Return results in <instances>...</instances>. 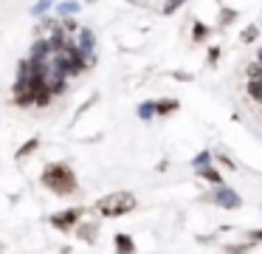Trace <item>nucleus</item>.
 I'll use <instances>...</instances> for the list:
<instances>
[{"label": "nucleus", "instance_id": "1", "mask_svg": "<svg viewBox=\"0 0 262 254\" xmlns=\"http://www.w3.org/2000/svg\"><path fill=\"white\" fill-rule=\"evenodd\" d=\"M42 184L54 195H71L76 189V175L71 172L68 164H48L46 172H42Z\"/></svg>", "mask_w": 262, "mask_h": 254}, {"label": "nucleus", "instance_id": "2", "mask_svg": "<svg viewBox=\"0 0 262 254\" xmlns=\"http://www.w3.org/2000/svg\"><path fill=\"white\" fill-rule=\"evenodd\" d=\"M136 206V198L130 192H116V195H107L104 201L96 203V209L104 214V218H119V214H127Z\"/></svg>", "mask_w": 262, "mask_h": 254}, {"label": "nucleus", "instance_id": "3", "mask_svg": "<svg viewBox=\"0 0 262 254\" xmlns=\"http://www.w3.org/2000/svg\"><path fill=\"white\" fill-rule=\"evenodd\" d=\"M82 214H85V209L76 206V209H68V212H57V214L51 218V223L57 226V229H71V226H74L76 220L82 218Z\"/></svg>", "mask_w": 262, "mask_h": 254}, {"label": "nucleus", "instance_id": "4", "mask_svg": "<svg viewBox=\"0 0 262 254\" xmlns=\"http://www.w3.org/2000/svg\"><path fill=\"white\" fill-rule=\"evenodd\" d=\"M214 201H217V203H223V206H228V209L239 206V198L234 195L231 189H217V192H214Z\"/></svg>", "mask_w": 262, "mask_h": 254}, {"label": "nucleus", "instance_id": "5", "mask_svg": "<svg viewBox=\"0 0 262 254\" xmlns=\"http://www.w3.org/2000/svg\"><path fill=\"white\" fill-rule=\"evenodd\" d=\"M136 246H133L130 235H116V254H133Z\"/></svg>", "mask_w": 262, "mask_h": 254}, {"label": "nucleus", "instance_id": "6", "mask_svg": "<svg viewBox=\"0 0 262 254\" xmlns=\"http://www.w3.org/2000/svg\"><path fill=\"white\" fill-rule=\"evenodd\" d=\"M152 110H155V113H164V116H166V113H175V110H178V102H175V99L152 102Z\"/></svg>", "mask_w": 262, "mask_h": 254}, {"label": "nucleus", "instance_id": "7", "mask_svg": "<svg viewBox=\"0 0 262 254\" xmlns=\"http://www.w3.org/2000/svg\"><path fill=\"white\" fill-rule=\"evenodd\" d=\"M200 169V175H203V178L206 181H211V184H217V186H220V172H217V169H211V167H206V164H203V167H198Z\"/></svg>", "mask_w": 262, "mask_h": 254}, {"label": "nucleus", "instance_id": "8", "mask_svg": "<svg viewBox=\"0 0 262 254\" xmlns=\"http://www.w3.org/2000/svg\"><path fill=\"white\" fill-rule=\"evenodd\" d=\"M37 147H40V139H29L26 141L23 147H20V152H17V158H26V155H31V152L37 150Z\"/></svg>", "mask_w": 262, "mask_h": 254}, {"label": "nucleus", "instance_id": "9", "mask_svg": "<svg viewBox=\"0 0 262 254\" xmlns=\"http://www.w3.org/2000/svg\"><path fill=\"white\" fill-rule=\"evenodd\" d=\"M79 237L88 243H93V237H96V223H88V226H79Z\"/></svg>", "mask_w": 262, "mask_h": 254}, {"label": "nucleus", "instance_id": "10", "mask_svg": "<svg viewBox=\"0 0 262 254\" xmlns=\"http://www.w3.org/2000/svg\"><path fill=\"white\" fill-rule=\"evenodd\" d=\"M183 3H186V0H166V3H164V14H172V11H178Z\"/></svg>", "mask_w": 262, "mask_h": 254}, {"label": "nucleus", "instance_id": "11", "mask_svg": "<svg viewBox=\"0 0 262 254\" xmlns=\"http://www.w3.org/2000/svg\"><path fill=\"white\" fill-rule=\"evenodd\" d=\"M206 34H209V28H206L203 23H198V26H194V31H192L194 43H200V40H206Z\"/></svg>", "mask_w": 262, "mask_h": 254}, {"label": "nucleus", "instance_id": "12", "mask_svg": "<svg viewBox=\"0 0 262 254\" xmlns=\"http://www.w3.org/2000/svg\"><path fill=\"white\" fill-rule=\"evenodd\" d=\"M248 93L254 96V102L262 99V93H259V79H251V82H248Z\"/></svg>", "mask_w": 262, "mask_h": 254}, {"label": "nucleus", "instance_id": "13", "mask_svg": "<svg viewBox=\"0 0 262 254\" xmlns=\"http://www.w3.org/2000/svg\"><path fill=\"white\" fill-rule=\"evenodd\" d=\"M254 40H256V26H248L243 31V43H254Z\"/></svg>", "mask_w": 262, "mask_h": 254}, {"label": "nucleus", "instance_id": "14", "mask_svg": "<svg viewBox=\"0 0 262 254\" xmlns=\"http://www.w3.org/2000/svg\"><path fill=\"white\" fill-rule=\"evenodd\" d=\"M138 113H141V119H149V116H152V102H147V105H141V110H138Z\"/></svg>", "mask_w": 262, "mask_h": 254}, {"label": "nucleus", "instance_id": "15", "mask_svg": "<svg viewBox=\"0 0 262 254\" xmlns=\"http://www.w3.org/2000/svg\"><path fill=\"white\" fill-rule=\"evenodd\" d=\"M209 152H200V155H198V161H194V167H203V164H209Z\"/></svg>", "mask_w": 262, "mask_h": 254}, {"label": "nucleus", "instance_id": "16", "mask_svg": "<svg viewBox=\"0 0 262 254\" xmlns=\"http://www.w3.org/2000/svg\"><path fill=\"white\" fill-rule=\"evenodd\" d=\"M48 3H51V0H40V3L34 6V14H42V11L48 9Z\"/></svg>", "mask_w": 262, "mask_h": 254}, {"label": "nucleus", "instance_id": "17", "mask_svg": "<svg viewBox=\"0 0 262 254\" xmlns=\"http://www.w3.org/2000/svg\"><path fill=\"white\" fill-rule=\"evenodd\" d=\"M59 11H62V14H68V11H76V3H62V6H59Z\"/></svg>", "mask_w": 262, "mask_h": 254}, {"label": "nucleus", "instance_id": "18", "mask_svg": "<svg viewBox=\"0 0 262 254\" xmlns=\"http://www.w3.org/2000/svg\"><path fill=\"white\" fill-rule=\"evenodd\" d=\"M217 60H220V48H211L209 51V62H217Z\"/></svg>", "mask_w": 262, "mask_h": 254}]
</instances>
